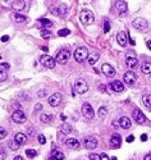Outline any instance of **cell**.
Masks as SVG:
<instances>
[{
  "label": "cell",
  "instance_id": "1",
  "mask_svg": "<svg viewBox=\"0 0 151 160\" xmlns=\"http://www.w3.org/2000/svg\"><path fill=\"white\" fill-rule=\"evenodd\" d=\"M79 21L82 22L85 26H88V24H92L95 17H94V13L90 12V10H82L79 13Z\"/></svg>",
  "mask_w": 151,
  "mask_h": 160
},
{
  "label": "cell",
  "instance_id": "2",
  "mask_svg": "<svg viewBox=\"0 0 151 160\" xmlns=\"http://www.w3.org/2000/svg\"><path fill=\"white\" fill-rule=\"evenodd\" d=\"M69 58H71V51L67 50V49H62L56 53V56H55V60L59 64H67Z\"/></svg>",
  "mask_w": 151,
  "mask_h": 160
},
{
  "label": "cell",
  "instance_id": "3",
  "mask_svg": "<svg viewBox=\"0 0 151 160\" xmlns=\"http://www.w3.org/2000/svg\"><path fill=\"white\" fill-rule=\"evenodd\" d=\"M74 59L78 63H82L86 59H88V50L86 49V47H78V49L74 51Z\"/></svg>",
  "mask_w": 151,
  "mask_h": 160
},
{
  "label": "cell",
  "instance_id": "4",
  "mask_svg": "<svg viewBox=\"0 0 151 160\" xmlns=\"http://www.w3.org/2000/svg\"><path fill=\"white\" fill-rule=\"evenodd\" d=\"M74 90H76V92L79 94V95H82V94H86L88 91V85L87 82L85 81V79H77L74 83Z\"/></svg>",
  "mask_w": 151,
  "mask_h": 160
},
{
  "label": "cell",
  "instance_id": "5",
  "mask_svg": "<svg viewBox=\"0 0 151 160\" xmlns=\"http://www.w3.org/2000/svg\"><path fill=\"white\" fill-rule=\"evenodd\" d=\"M132 26L136 30H138V31H146L147 28H149V23H147V21L145 19V18H141V17H138V18H136L132 22Z\"/></svg>",
  "mask_w": 151,
  "mask_h": 160
},
{
  "label": "cell",
  "instance_id": "6",
  "mask_svg": "<svg viewBox=\"0 0 151 160\" xmlns=\"http://www.w3.org/2000/svg\"><path fill=\"white\" fill-rule=\"evenodd\" d=\"M83 146L87 149V150H94V149L98 147V140L94 136H87L83 138Z\"/></svg>",
  "mask_w": 151,
  "mask_h": 160
},
{
  "label": "cell",
  "instance_id": "7",
  "mask_svg": "<svg viewBox=\"0 0 151 160\" xmlns=\"http://www.w3.org/2000/svg\"><path fill=\"white\" fill-rule=\"evenodd\" d=\"M40 63H41L44 67L50 68V69H51V68L55 67L56 60L54 59V58L49 56V55H41V56H40Z\"/></svg>",
  "mask_w": 151,
  "mask_h": 160
},
{
  "label": "cell",
  "instance_id": "8",
  "mask_svg": "<svg viewBox=\"0 0 151 160\" xmlns=\"http://www.w3.org/2000/svg\"><path fill=\"white\" fill-rule=\"evenodd\" d=\"M132 117H133V119L136 120V123H138V124H143L145 122H146V117H145V114L140 109H134L132 113Z\"/></svg>",
  "mask_w": 151,
  "mask_h": 160
},
{
  "label": "cell",
  "instance_id": "9",
  "mask_svg": "<svg viewBox=\"0 0 151 160\" xmlns=\"http://www.w3.org/2000/svg\"><path fill=\"white\" fill-rule=\"evenodd\" d=\"M82 114H83L87 119H92V118H94V115H95L94 109H92V106H91L88 103H85V104L82 105Z\"/></svg>",
  "mask_w": 151,
  "mask_h": 160
},
{
  "label": "cell",
  "instance_id": "10",
  "mask_svg": "<svg viewBox=\"0 0 151 160\" xmlns=\"http://www.w3.org/2000/svg\"><path fill=\"white\" fill-rule=\"evenodd\" d=\"M12 119L15 122V123H24L27 120V117L24 115V113L22 110H15L12 114Z\"/></svg>",
  "mask_w": 151,
  "mask_h": 160
},
{
  "label": "cell",
  "instance_id": "11",
  "mask_svg": "<svg viewBox=\"0 0 151 160\" xmlns=\"http://www.w3.org/2000/svg\"><path fill=\"white\" fill-rule=\"evenodd\" d=\"M136 79H137V76L134 74V72L128 71V72L124 73V82H126L127 85H129V86L136 82Z\"/></svg>",
  "mask_w": 151,
  "mask_h": 160
},
{
  "label": "cell",
  "instance_id": "12",
  "mask_svg": "<svg viewBox=\"0 0 151 160\" xmlns=\"http://www.w3.org/2000/svg\"><path fill=\"white\" fill-rule=\"evenodd\" d=\"M101 71H102V73H104L106 77H113V76H115V69L113 68L110 64H102Z\"/></svg>",
  "mask_w": 151,
  "mask_h": 160
},
{
  "label": "cell",
  "instance_id": "13",
  "mask_svg": "<svg viewBox=\"0 0 151 160\" xmlns=\"http://www.w3.org/2000/svg\"><path fill=\"white\" fill-rule=\"evenodd\" d=\"M60 101H62V94H59V92L53 94L49 98V104L51 106H58L59 104H60Z\"/></svg>",
  "mask_w": 151,
  "mask_h": 160
},
{
  "label": "cell",
  "instance_id": "14",
  "mask_svg": "<svg viewBox=\"0 0 151 160\" xmlns=\"http://www.w3.org/2000/svg\"><path fill=\"white\" fill-rule=\"evenodd\" d=\"M115 9L118 10V13H119V14H124L127 12V9H128L127 3L124 2V0H119V2L115 3Z\"/></svg>",
  "mask_w": 151,
  "mask_h": 160
},
{
  "label": "cell",
  "instance_id": "15",
  "mask_svg": "<svg viewBox=\"0 0 151 160\" xmlns=\"http://www.w3.org/2000/svg\"><path fill=\"white\" fill-rule=\"evenodd\" d=\"M120 140H122L120 136L118 135V133H114V135L111 136V138H110V145H111V147H114V149L120 147V143H122Z\"/></svg>",
  "mask_w": 151,
  "mask_h": 160
},
{
  "label": "cell",
  "instance_id": "16",
  "mask_svg": "<svg viewBox=\"0 0 151 160\" xmlns=\"http://www.w3.org/2000/svg\"><path fill=\"white\" fill-rule=\"evenodd\" d=\"M126 64L129 67V68H133L137 66V59L134 58V54L133 53H128V55L126 58Z\"/></svg>",
  "mask_w": 151,
  "mask_h": 160
},
{
  "label": "cell",
  "instance_id": "17",
  "mask_svg": "<svg viewBox=\"0 0 151 160\" xmlns=\"http://www.w3.org/2000/svg\"><path fill=\"white\" fill-rule=\"evenodd\" d=\"M110 88L115 92H123L124 91V85H123L120 81H114V82L110 83Z\"/></svg>",
  "mask_w": 151,
  "mask_h": 160
},
{
  "label": "cell",
  "instance_id": "18",
  "mask_svg": "<svg viewBox=\"0 0 151 160\" xmlns=\"http://www.w3.org/2000/svg\"><path fill=\"white\" fill-rule=\"evenodd\" d=\"M117 41H118V44H119L122 47H124L127 45V35H126V32L120 31L119 34L117 35Z\"/></svg>",
  "mask_w": 151,
  "mask_h": 160
},
{
  "label": "cell",
  "instance_id": "19",
  "mask_svg": "<svg viewBox=\"0 0 151 160\" xmlns=\"http://www.w3.org/2000/svg\"><path fill=\"white\" fill-rule=\"evenodd\" d=\"M56 14L60 15V17H66L68 14V7L66 4H59L56 7Z\"/></svg>",
  "mask_w": 151,
  "mask_h": 160
},
{
  "label": "cell",
  "instance_id": "20",
  "mask_svg": "<svg viewBox=\"0 0 151 160\" xmlns=\"http://www.w3.org/2000/svg\"><path fill=\"white\" fill-rule=\"evenodd\" d=\"M26 7V3L23 0H15V2L12 4V8L15 10V12H21V10H23Z\"/></svg>",
  "mask_w": 151,
  "mask_h": 160
},
{
  "label": "cell",
  "instance_id": "21",
  "mask_svg": "<svg viewBox=\"0 0 151 160\" xmlns=\"http://www.w3.org/2000/svg\"><path fill=\"white\" fill-rule=\"evenodd\" d=\"M0 69H2V76H0V81L4 82L7 79V71L9 69V64L8 63H2L0 64Z\"/></svg>",
  "mask_w": 151,
  "mask_h": 160
},
{
  "label": "cell",
  "instance_id": "22",
  "mask_svg": "<svg viewBox=\"0 0 151 160\" xmlns=\"http://www.w3.org/2000/svg\"><path fill=\"white\" fill-rule=\"evenodd\" d=\"M66 145L69 149H73V150H76V149L79 147V142H78V140H76V138H68V140L66 141Z\"/></svg>",
  "mask_w": 151,
  "mask_h": 160
},
{
  "label": "cell",
  "instance_id": "23",
  "mask_svg": "<svg viewBox=\"0 0 151 160\" xmlns=\"http://www.w3.org/2000/svg\"><path fill=\"white\" fill-rule=\"evenodd\" d=\"M14 140L17 141V142L19 143V145H24V143L27 142V136H26V135H23V133L18 132V133H15Z\"/></svg>",
  "mask_w": 151,
  "mask_h": 160
},
{
  "label": "cell",
  "instance_id": "24",
  "mask_svg": "<svg viewBox=\"0 0 151 160\" xmlns=\"http://www.w3.org/2000/svg\"><path fill=\"white\" fill-rule=\"evenodd\" d=\"M119 124L122 128H124V130H128L129 127H131V119L127 118V117H122L119 119Z\"/></svg>",
  "mask_w": 151,
  "mask_h": 160
},
{
  "label": "cell",
  "instance_id": "25",
  "mask_svg": "<svg viewBox=\"0 0 151 160\" xmlns=\"http://www.w3.org/2000/svg\"><path fill=\"white\" fill-rule=\"evenodd\" d=\"M12 19L14 21L15 23H24V22H27V17H24V15H21L18 13H14L12 15Z\"/></svg>",
  "mask_w": 151,
  "mask_h": 160
},
{
  "label": "cell",
  "instance_id": "26",
  "mask_svg": "<svg viewBox=\"0 0 151 160\" xmlns=\"http://www.w3.org/2000/svg\"><path fill=\"white\" fill-rule=\"evenodd\" d=\"M99 58H100V55L98 54V53H92V54H90L88 55V63L91 64V66H92V64H95L96 62H98L99 60Z\"/></svg>",
  "mask_w": 151,
  "mask_h": 160
},
{
  "label": "cell",
  "instance_id": "27",
  "mask_svg": "<svg viewBox=\"0 0 151 160\" xmlns=\"http://www.w3.org/2000/svg\"><path fill=\"white\" fill-rule=\"evenodd\" d=\"M141 71L145 74H151V62L145 63L143 66H142V68H141Z\"/></svg>",
  "mask_w": 151,
  "mask_h": 160
},
{
  "label": "cell",
  "instance_id": "28",
  "mask_svg": "<svg viewBox=\"0 0 151 160\" xmlns=\"http://www.w3.org/2000/svg\"><path fill=\"white\" fill-rule=\"evenodd\" d=\"M142 101H143V104H145L146 108L151 109V95H143Z\"/></svg>",
  "mask_w": 151,
  "mask_h": 160
},
{
  "label": "cell",
  "instance_id": "29",
  "mask_svg": "<svg viewBox=\"0 0 151 160\" xmlns=\"http://www.w3.org/2000/svg\"><path fill=\"white\" fill-rule=\"evenodd\" d=\"M39 22H40V24L42 26V27H47V28H49V27H53V22H51V21H49V19L41 18Z\"/></svg>",
  "mask_w": 151,
  "mask_h": 160
},
{
  "label": "cell",
  "instance_id": "30",
  "mask_svg": "<svg viewBox=\"0 0 151 160\" xmlns=\"http://www.w3.org/2000/svg\"><path fill=\"white\" fill-rule=\"evenodd\" d=\"M40 119L42 123H50V122L53 120V115H49V114H42L40 117Z\"/></svg>",
  "mask_w": 151,
  "mask_h": 160
},
{
  "label": "cell",
  "instance_id": "31",
  "mask_svg": "<svg viewBox=\"0 0 151 160\" xmlns=\"http://www.w3.org/2000/svg\"><path fill=\"white\" fill-rule=\"evenodd\" d=\"M98 114H99V118L104 119L105 117L108 115V109L105 108V106H101V108L99 109V111H98Z\"/></svg>",
  "mask_w": 151,
  "mask_h": 160
},
{
  "label": "cell",
  "instance_id": "32",
  "mask_svg": "<svg viewBox=\"0 0 151 160\" xmlns=\"http://www.w3.org/2000/svg\"><path fill=\"white\" fill-rule=\"evenodd\" d=\"M60 130H62V132L63 133H66V135H69L72 131H73V128L69 126V124H63L62 127H60Z\"/></svg>",
  "mask_w": 151,
  "mask_h": 160
},
{
  "label": "cell",
  "instance_id": "33",
  "mask_svg": "<svg viewBox=\"0 0 151 160\" xmlns=\"http://www.w3.org/2000/svg\"><path fill=\"white\" fill-rule=\"evenodd\" d=\"M64 158H66V156H64V154H63V152L53 150V154H51V159H64Z\"/></svg>",
  "mask_w": 151,
  "mask_h": 160
},
{
  "label": "cell",
  "instance_id": "34",
  "mask_svg": "<svg viewBox=\"0 0 151 160\" xmlns=\"http://www.w3.org/2000/svg\"><path fill=\"white\" fill-rule=\"evenodd\" d=\"M19 143L17 142V141H15V140H12V141H10L9 142V147H10V150H18V149H19Z\"/></svg>",
  "mask_w": 151,
  "mask_h": 160
},
{
  "label": "cell",
  "instance_id": "35",
  "mask_svg": "<svg viewBox=\"0 0 151 160\" xmlns=\"http://www.w3.org/2000/svg\"><path fill=\"white\" fill-rule=\"evenodd\" d=\"M26 155L28 156V158H35L37 155V151L34 150V149H27V150H26Z\"/></svg>",
  "mask_w": 151,
  "mask_h": 160
},
{
  "label": "cell",
  "instance_id": "36",
  "mask_svg": "<svg viewBox=\"0 0 151 160\" xmlns=\"http://www.w3.org/2000/svg\"><path fill=\"white\" fill-rule=\"evenodd\" d=\"M71 32H69V30H67V28H63V30H59V32H58V36H60V37H66V36H68Z\"/></svg>",
  "mask_w": 151,
  "mask_h": 160
},
{
  "label": "cell",
  "instance_id": "37",
  "mask_svg": "<svg viewBox=\"0 0 151 160\" xmlns=\"http://www.w3.org/2000/svg\"><path fill=\"white\" fill-rule=\"evenodd\" d=\"M41 37H42V39H45V40H47V39H50V37H51V34L47 30H42L41 31Z\"/></svg>",
  "mask_w": 151,
  "mask_h": 160
},
{
  "label": "cell",
  "instance_id": "38",
  "mask_svg": "<svg viewBox=\"0 0 151 160\" xmlns=\"http://www.w3.org/2000/svg\"><path fill=\"white\" fill-rule=\"evenodd\" d=\"M5 136H7V130L2 127V128H0V138L3 140V138H5Z\"/></svg>",
  "mask_w": 151,
  "mask_h": 160
},
{
  "label": "cell",
  "instance_id": "39",
  "mask_svg": "<svg viewBox=\"0 0 151 160\" xmlns=\"http://www.w3.org/2000/svg\"><path fill=\"white\" fill-rule=\"evenodd\" d=\"M109 30H110L109 22H108V19H105V24H104V32H109Z\"/></svg>",
  "mask_w": 151,
  "mask_h": 160
},
{
  "label": "cell",
  "instance_id": "40",
  "mask_svg": "<svg viewBox=\"0 0 151 160\" xmlns=\"http://www.w3.org/2000/svg\"><path fill=\"white\" fill-rule=\"evenodd\" d=\"M39 141H40V143H41V145H44V143L46 142V138H45V136H44V135H40V136H39Z\"/></svg>",
  "mask_w": 151,
  "mask_h": 160
},
{
  "label": "cell",
  "instance_id": "41",
  "mask_svg": "<svg viewBox=\"0 0 151 160\" xmlns=\"http://www.w3.org/2000/svg\"><path fill=\"white\" fill-rule=\"evenodd\" d=\"M90 159H101V156L98 154H90Z\"/></svg>",
  "mask_w": 151,
  "mask_h": 160
},
{
  "label": "cell",
  "instance_id": "42",
  "mask_svg": "<svg viewBox=\"0 0 151 160\" xmlns=\"http://www.w3.org/2000/svg\"><path fill=\"white\" fill-rule=\"evenodd\" d=\"M8 40H9V36H7V35H4V36L2 37V41H3V42H7Z\"/></svg>",
  "mask_w": 151,
  "mask_h": 160
},
{
  "label": "cell",
  "instance_id": "43",
  "mask_svg": "<svg viewBox=\"0 0 151 160\" xmlns=\"http://www.w3.org/2000/svg\"><path fill=\"white\" fill-rule=\"evenodd\" d=\"M133 140H134V137H133L132 135L127 137V142H133Z\"/></svg>",
  "mask_w": 151,
  "mask_h": 160
},
{
  "label": "cell",
  "instance_id": "44",
  "mask_svg": "<svg viewBox=\"0 0 151 160\" xmlns=\"http://www.w3.org/2000/svg\"><path fill=\"white\" fill-rule=\"evenodd\" d=\"M141 141H143V142L147 141V135H145V133H143V135L141 136Z\"/></svg>",
  "mask_w": 151,
  "mask_h": 160
},
{
  "label": "cell",
  "instance_id": "45",
  "mask_svg": "<svg viewBox=\"0 0 151 160\" xmlns=\"http://www.w3.org/2000/svg\"><path fill=\"white\" fill-rule=\"evenodd\" d=\"M113 126H114V128H118V127H119L120 124H119V122H117V120H114V122H113Z\"/></svg>",
  "mask_w": 151,
  "mask_h": 160
},
{
  "label": "cell",
  "instance_id": "46",
  "mask_svg": "<svg viewBox=\"0 0 151 160\" xmlns=\"http://www.w3.org/2000/svg\"><path fill=\"white\" fill-rule=\"evenodd\" d=\"M35 109H36V110H41V109H42V105H41V104H36Z\"/></svg>",
  "mask_w": 151,
  "mask_h": 160
},
{
  "label": "cell",
  "instance_id": "47",
  "mask_svg": "<svg viewBox=\"0 0 151 160\" xmlns=\"http://www.w3.org/2000/svg\"><path fill=\"white\" fill-rule=\"evenodd\" d=\"M100 156H101V159H109V156H108L106 154H100Z\"/></svg>",
  "mask_w": 151,
  "mask_h": 160
},
{
  "label": "cell",
  "instance_id": "48",
  "mask_svg": "<svg viewBox=\"0 0 151 160\" xmlns=\"http://www.w3.org/2000/svg\"><path fill=\"white\" fill-rule=\"evenodd\" d=\"M145 160H151V154H147V155L145 156Z\"/></svg>",
  "mask_w": 151,
  "mask_h": 160
},
{
  "label": "cell",
  "instance_id": "49",
  "mask_svg": "<svg viewBox=\"0 0 151 160\" xmlns=\"http://www.w3.org/2000/svg\"><path fill=\"white\" fill-rule=\"evenodd\" d=\"M147 47L151 50V40H150V41H147Z\"/></svg>",
  "mask_w": 151,
  "mask_h": 160
},
{
  "label": "cell",
  "instance_id": "50",
  "mask_svg": "<svg viewBox=\"0 0 151 160\" xmlns=\"http://www.w3.org/2000/svg\"><path fill=\"white\" fill-rule=\"evenodd\" d=\"M14 160H22V156H15Z\"/></svg>",
  "mask_w": 151,
  "mask_h": 160
},
{
  "label": "cell",
  "instance_id": "51",
  "mask_svg": "<svg viewBox=\"0 0 151 160\" xmlns=\"http://www.w3.org/2000/svg\"><path fill=\"white\" fill-rule=\"evenodd\" d=\"M100 90H101V91H105V86H102V85H101V86H100Z\"/></svg>",
  "mask_w": 151,
  "mask_h": 160
},
{
  "label": "cell",
  "instance_id": "52",
  "mask_svg": "<svg viewBox=\"0 0 151 160\" xmlns=\"http://www.w3.org/2000/svg\"><path fill=\"white\" fill-rule=\"evenodd\" d=\"M129 42H131V45H134V41L132 39H129Z\"/></svg>",
  "mask_w": 151,
  "mask_h": 160
},
{
  "label": "cell",
  "instance_id": "53",
  "mask_svg": "<svg viewBox=\"0 0 151 160\" xmlns=\"http://www.w3.org/2000/svg\"><path fill=\"white\" fill-rule=\"evenodd\" d=\"M4 2H8V0H4Z\"/></svg>",
  "mask_w": 151,
  "mask_h": 160
}]
</instances>
